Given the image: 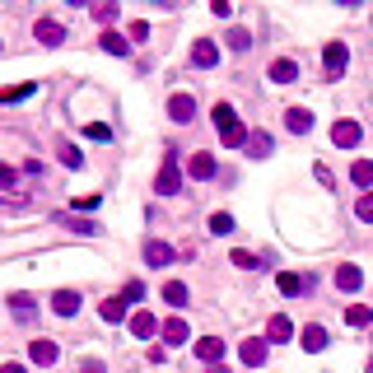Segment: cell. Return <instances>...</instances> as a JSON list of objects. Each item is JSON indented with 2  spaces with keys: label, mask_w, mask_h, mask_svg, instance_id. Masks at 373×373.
I'll use <instances>...</instances> for the list:
<instances>
[{
  "label": "cell",
  "mask_w": 373,
  "mask_h": 373,
  "mask_svg": "<svg viewBox=\"0 0 373 373\" xmlns=\"http://www.w3.org/2000/svg\"><path fill=\"white\" fill-rule=\"evenodd\" d=\"M215 131H219V140H224L229 149L248 145V136H252V131H243V122H238V113L229 108V103H219V108H215Z\"/></svg>",
  "instance_id": "obj_1"
},
{
  "label": "cell",
  "mask_w": 373,
  "mask_h": 373,
  "mask_svg": "<svg viewBox=\"0 0 373 373\" xmlns=\"http://www.w3.org/2000/svg\"><path fill=\"white\" fill-rule=\"evenodd\" d=\"M154 192H159V196H178V192H182L178 149H168V154H163V168H159V178H154Z\"/></svg>",
  "instance_id": "obj_2"
},
{
  "label": "cell",
  "mask_w": 373,
  "mask_h": 373,
  "mask_svg": "<svg viewBox=\"0 0 373 373\" xmlns=\"http://www.w3.org/2000/svg\"><path fill=\"white\" fill-rule=\"evenodd\" d=\"M126 327H131V336H140V340L163 336V322H159L154 313H145V308H140V313H131V322H126Z\"/></svg>",
  "instance_id": "obj_3"
},
{
  "label": "cell",
  "mask_w": 373,
  "mask_h": 373,
  "mask_svg": "<svg viewBox=\"0 0 373 373\" xmlns=\"http://www.w3.org/2000/svg\"><path fill=\"white\" fill-rule=\"evenodd\" d=\"M360 140H364V131H360V122H350V117L331 126V145H336V149H355Z\"/></svg>",
  "instance_id": "obj_4"
},
{
  "label": "cell",
  "mask_w": 373,
  "mask_h": 373,
  "mask_svg": "<svg viewBox=\"0 0 373 373\" xmlns=\"http://www.w3.org/2000/svg\"><path fill=\"white\" fill-rule=\"evenodd\" d=\"M322 66H327L331 75H345V66H350V47L345 42H327L322 47Z\"/></svg>",
  "instance_id": "obj_5"
},
{
  "label": "cell",
  "mask_w": 373,
  "mask_h": 373,
  "mask_svg": "<svg viewBox=\"0 0 373 373\" xmlns=\"http://www.w3.org/2000/svg\"><path fill=\"white\" fill-rule=\"evenodd\" d=\"M336 289H345V294L364 289V271L355 266V261H340V266H336Z\"/></svg>",
  "instance_id": "obj_6"
},
{
  "label": "cell",
  "mask_w": 373,
  "mask_h": 373,
  "mask_svg": "<svg viewBox=\"0 0 373 373\" xmlns=\"http://www.w3.org/2000/svg\"><path fill=\"white\" fill-rule=\"evenodd\" d=\"M33 38H38V42H42V47H61V42H66V28H61L57 19H38Z\"/></svg>",
  "instance_id": "obj_7"
},
{
  "label": "cell",
  "mask_w": 373,
  "mask_h": 373,
  "mask_svg": "<svg viewBox=\"0 0 373 373\" xmlns=\"http://www.w3.org/2000/svg\"><path fill=\"white\" fill-rule=\"evenodd\" d=\"M238 360L248 364V369H261V364H266V340L248 336V340H243V350H238Z\"/></svg>",
  "instance_id": "obj_8"
},
{
  "label": "cell",
  "mask_w": 373,
  "mask_h": 373,
  "mask_svg": "<svg viewBox=\"0 0 373 373\" xmlns=\"http://www.w3.org/2000/svg\"><path fill=\"white\" fill-rule=\"evenodd\" d=\"M196 360L219 364V360H224V336H201V340H196Z\"/></svg>",
  "instance_id": "obj_9"
},
{
  "label": "cell",
  "mask_w": 373,
  "mask_h": 373,
  "mask_svg": "<svg viewBox=\"0 0 373 373\" xmlns=\"http://www.w3.org/2000/svg\"><path fill=\"white\" fill-rule=\"evenodd\" d=\"M168 117H173V122H192V117H196V98H192V93H173V98H168Z\"/></svg>",
  "instance_id": "obj_10"
},
{
  "label": "cell",
  "mask_w": 373,
  "mask_h": 373,
  "mask_svg": "<svg viewBox=\"0 0 373 373\" xmlns=\"http://www.w3.org/2000/svg\"><path fill=\"white\" fill-rule=\"evenodd\" d=\"M173 257H178V252H173L163 238H149V243H145V261H149V266H173Z\"/></svg>",
  "instance_id": "obj_11"
},
{
  "label": "cell",
  "mask_w": 373,
  "mask_h": 373,
  "mask_svg": "<svg viewBox=\"0 0 373 373\" xmlns=\"http://www.w3.org/2000/svg\"><path fill=\"white\" fill-rule=\"evenodd\" d=\"M266 340H275V345H285V340H294V322L285 313H275L271 322H266Z\"/></svg>",
  "instance_id": "obj_12"
},
{
  "label": "cell",
  "mask_w": 373,
  "mask_h": 373,
  "mask_svg": "<svg viewBox=\"0 0 373 373\" xmlns=\"http://www.w3.org/2000/svg\"><path fill=\"white\" fill-rule=\"evenodd\" d=\"M299 345H304V350H327V327H317V322H308L304 331H299Z\"/></svg>",
  "instance_id": "obj_13"
},
{
  "label": "cell",
  "mask_w": 373,
  "mask_h": 373,
  "mask_svg": "<svg viewBox=\"0 0 373 373\" xmlns=\"http://www.w3.org/2000/svg\"><path fill=\"white\" fill-rule=\"evenodd\" d=\"M275 285H280V294H285V299H294V294H308V289H313V280H308V275H294V271H285V275H280Z\"/></svg>",
  "instance_id": "obj_14"
},
{
  "label": "cell",
  "mask_w": 373,
  "mask_h": 373,
  "mask_svg": "<svg viewBox=\"0 0 373 373\" xmlns=\"http://www.w3.org/2000/svg\"><path fill=\"white\" fill-rule=\"evenodd\" d=\"M192 61H196L201 70H210V66L219 61V47L210 42V38H196V47H192Z\"/></svg>",
  "instance_id": "obj_15"
},
{
  "label": "cell",
  "mask_w": 373,
  "mask_h": 373,
  "mask_svg": "<svg viewBox=\"0 0 373 373\" xmlns=\"http://www.w3.org/2000/svg\"><path fill=\"white\" fill-rule=\"evenodd\" d=\"M28 360L42 364V369H47V364H57V345H52V340H42V336H33V340H28Z\"/></svg>",
  "instance_id": "obj_16"
},
{
  "label": "cell",
  "mask_w": 373,
  "mask_h": 373,
  "mask_svg": "<svg viewBox=\"0 0 373 373\" xmlns=\"http://www.w3.org/2000/svg\"><path fill=\"white\" fill-rule=\"evenodd\" d=\"M215 168H219V163H215V154H205V149H201V154H192V163H187V173H192L196 182L215 178Z\"/></svg>",
  "instance_id": "obj_17"
},
{
  "label": "cell",
  "mask_w": 373,
  "mask_h": 373,
  "mask_svg": "<svg viewBox=\"0 0 373 373\" xmlns=\"http://www.w3.org/2000/svg\"><path fill=\"white\" fill-rule=\"evenodd\" d=\"M285 126H289L294 136H308V131H313V113H308V108H289V113H285Z\"/></svg>",
  "instance_id": "obj_18"
},
{
  "label": "cell",
  "mask_w": 373,
  "mask_h": 373,
  "mask_svg": "<svg viewBox=\"0 0 373 373\" xmlns=\"http://www.w3.org/2000/svg\"><path fill=\"white\" fill-rule=\"evenodd\" d=\"M52 308H57L61 317H75L79 313V294L75 289H57V294H52Z\"/></svg>",
  "instance_id": "obj_19"
},
{
  "label": "cell",
  "mask_w": 373,
  "mask_h": 373,
  "mask_svg": "<svg viewBox=\"0 0 373 373\" xmlns=\"http://www.w3.org/2000/svg\"><path fill=\"white\" fill-rule=\"evenodd\" d=\"M187 299H192V289H187L182 280H168V285H163V304H168V308H187Z\"/></svg>",
  "instance_id": "obj_20"
},
{
  "label": "cell",
  "mask_w": 373,
  "mask_h": 373,
  "mask_svg": "<svg viewBox=\"0 0 373 373\" xmlns=\"http://www.w3.org/2000/svg\"><path fill=\"white\" fill-rule=\"evenodd\" d=\"M271 149H275L271 131H252V136H248V154H252V159H266Z\"/></svg>",
  "instance_id": "obj_21"
},
{
  "label": "cell",
  "mask_w": 373,
  "mask_h": 373,
  "mask_svg": "<svg viewBox=\"0 0 373 373\" xmlns=\"http://www.w3.org/2000/svg\"><path fill=\"white\" fill-rule=\"evenodd\" d=\"M187 336H192V331H187V322H182V317L163 322V345H187Z\"/></svg>",
  "instance_id": "obj_22"
},
{
  "label": "cell",
  "mask_w": 373,
  "mask_h": 373,
  "mask_svg": "<svg viewBox=\"0 0 373 373\" xmlns=\"http://www.w3.org/2000/svg\"><path fill=\"white\" fill-rule=\"evenodd\" d=\"M98 47H103V52H108V57H126V52H131V42H126L122 33H113V28H108V33L98 38Z\"/></svg>",
  "instance_id": "obj_23"
},
{
  "label": "cell",
  "mask_w": 373,
  "mask_h": 373,
  "mask_svg": "<svg viewBox=\"0 0 373 373\" xmlns=\"http://www.w3.org/2000/svg\"><path fill=\"white\" fill-rule=\"evenodd\" d=\"M98 313H103V322H113V327L117 322H131V317H126V299H103Z\"/></svg>",
  "instance_id": "obj_24"
},
{
  "label": "cell",
  "mask_w": 373,
  "mask_h": 373,
  "mask_svg": "<svg viewBox=\"0 0 373 373\" xmlns=\"http://www.w3.org/2000/svg\"><path fill=\"white\" fill-rule=\"evenodd\" d=\"M271 79H275V84H294V79H299V66H294V61H275V66H271Z\"/></svg>",
  "instance_id": "obj_25"
},
{
  "label": "cell",
  "mask_w": 373,
  "mask_h": 373,
  "mask_svg": "<svg viewBox=\"0 0 373 373\" xmlns=\"http://www.w3.org/2000/svg\"><path fill=\"white\" fill-rule=\"evenodd\" d=\"M345 322H350V327H369V322H373V308L369 304H350V308H345Z\"/></svg>",
  "instance_id": "obj_26"
},
{
  "label": "cell",
  "mask_w": 373,
  "mask_h": 373,
  "mask_svg": "<svg viewBox=\"0 0 373 373\" xmlns=\"http://www.w3.org/2000/svg\"><path fill=\"white\" fill-rule=\"evenodd\" d=\"M350 182H355V187H373V163H369V159H355Z\"/></svg>",
  "instance_id": "obj_27"
},
{
  "label": "cell",
  "mask_w": 373,
  "mask_h": 373,
  "mask_svg": "<svg viewBox=\"0 0 373 373\" xmlns=\"http://www.w3.org/2000/svg\"><path fill=\"white\" fill-rule=\"evenodd\" d=\"M10 308H14V317H19V322H28V317H33V294H14Z\"/></svg>",
  "instance_id": "obj_28"
},
{
  "label": "cell",
  "mask_w": 373,
  "mask_h": 373,
  "mask_svg": "<svg viewBox=\"0 0 373 373\" xmlns=\"http://www.w3.org/2000/svg\"><path fill=\"white\" fill-rule=\"evenodd\" d=\"M210 234H215V238L234 234V215H224V210H215V215H210Z\"/></svg>",
  "instance_id": "obj_29"
},
{
  "label": "cell",
  "mask_w": 373,
  "mask_h": 373,
  "mask_svg": "<svg viewBox=\"0 0 373 373\" xmlns=\"http://www.w3.org/2000/svg\"><path fill=\"white\" fill-rule=\"evenodd\" d=\"M28 93H38V84H14V89H0V103H23Z\"/></svg>",
  "instance_id": "obj_30"
},
{
  "label": "cell",
  "mask_w": 373,
  "mask_h": 373,
  "mask_svg": "<svg viewBox=\"0 0 373 373\" xmlns=\"http://www.w3.org/2000/svg\"><path fill=\"white\" fill-rule=\"evenodd\" d=\"M229 261H234L238 271H257V266H261V261L252 257V252H243V248H238V252H229Z\"/></svg>",
  "instance_id": "obj_31"
},
{
  "label": "cell",
  "mask_w": 373,
  "mask_h": 373,
  "mask_svg": "<svg viewBox=\"0 0 373 373\" xmlns=\"http://www.w3.org/2000/svg\"><path fill=\"white\" fill-rule=\"evenodd\" d=\"M229 47H234V52H248L252 33H248V28H229Z\"/></svg>",
  "instance_id": "obj_32"
},
{
  "label": "cell",
  "mask_w": 373,
  "mask_h": 373,
  "mask_svg": "<svg viewBox=\"0 0 373 373\" xmlns=\"http://www.w3.org/2000/svg\"><path fill=\"white\" fill-rule=\"evenodd\" d=\"M355 215H360L364 224H373V192H364L360 201H355Z\"/></svg>",
  "instance_id": "obj_33"
},
{
  "label": "cell",
  "mask_w": 373,
  "mask_h": 373,
  "mask_svg": "<svg viewBox=\"0 0 373 373\" xmlns=\"http://www.w3.org/2000/svg\"><path fill=\"white\" fill-rule=\"evenodd\" d=\"M84 136H89V140H113V126H103V122H89V126H84Z\"/></svg>",
  "instance_id": "obj_34"
},
{
  "label": "cell",
  "mask_w": 373,
  "mask_h": 373,
  "mask_svg": "<svg viewBox=\"0 0 373 373\" xmlns=\"http://www.w3.org/2000/svg\"><path fill=\"white\" fill-rule=\"evenodd\" d=\"M93 19H98V23H113L117 19V0H113V5H93Z\"/></svg>",
  "instance_id": "obj_35"
},
{
  "label": "cell",
  "mask_w": 373,
  "mask_h": 373,
  "mask_svg": "<svg viewBox=\"0 0 373 373\" xmlns=\"http://www.w3.org/2000/svg\"><path fill=\"white\" fill-rule=\"evenodd\" d=\"M126 33L136 38V42H149V23L145 19H131V28H126Z\"/></svg>",
  "instance_id": "obj_36"
},
{
  "label": "cell",
  "mask_w": 373,
  "mask_h": 373,
  "mask_svg": "<svg viewBox=\"0 0 373 373\" xmlns=\"http://www.w3.org/2000/svg\"><path fill=\"white\" fill-rule=\"evenodd\" d=\"M14 187H19V178H14V168H5V163H0V192H14Z\"/></svg>",
  "instance_id": "obj_37"
},
{
  "label": "cell",
  "mask_w": 373,
  "mask_h": 373,
  "mask_svg": "<svg viewBox=\"0 0 373 373\" xmlns=\"http://www.w3.org/2000/svg\"><path fill=\"white\" fill-rule=\"evenodd\" d=\"M122 299H126V304H136V299H145V285H140V280H131V285L122 289Z\"/></svg>",
  "instance_id": "obj_38"
},
{
  "label": "cell",
  "mask_w": 373,
  "mask_h": 373,
  "mask_svg": "<svg viewBox=\"0 0 373 373\" xmlns=\"http://www.w3.org/2000/svg\"><path fill=\"white\" fill-rule=\"evenodd\" d=\"M61 163H70V168H84V154H79V149H61Z\"/></svg>",
  "instance_id": "obj_39"
},
{
  "label": "cell",
  "mask_w": 373,
  "mask_h": 373,
  "mask_svg": "<svg viewBox=\"0 0 373 373\" xmlns=\"http://www.w3.org/2000/svg\"><path fill=\"white\" fill-rule=\"evenodd\" d=\"M79 373H108V369H103L98 360H84V364H79Z\"/></svg>",
  "instance_id": "obj_40"
},
{
  "label": "cell",
  "mask_w": 373,
  "mask_h": 373,
  "mask_svg": "<svg viewBox=\"0 0 373 373\" xmlns=\"http://www.w3.org/2000/svg\"><path fill=\"white\" fill-rule=\"evenodd\" d=\"M0 373H23V364H0Z\"/></svg>",
  "instance_id": "obj_41"
},
{
  "label": "cell",
  "mask_w": 373,
  "mask_h": 373,
  "mask_svg": "<svg viewBox=\"0 0 373 373\" xmlns=\"http://www.w3.org/2000/svg\"><path fill=\"white\" fill-rule=\"evenodd\" d=\"M205 373H229V369H224V364H210V369H205Z\"/></svg>",
  "instance_id": "obj_42"
},
{
  "label": "cell",
  "mask_w": 373,
  "mask_h": 373,
  "mask_svg": "<svg viewBox=\"0 0 373 373\" xmlns=\"http://www.w3.org/2000/svg\"><path fill=\"white\" fill-rule=\"evenodd\" d=\"M369 373H373V360H369Z\"/></svg>",
  "instance_id": "obj_43"
}]
</instances>
